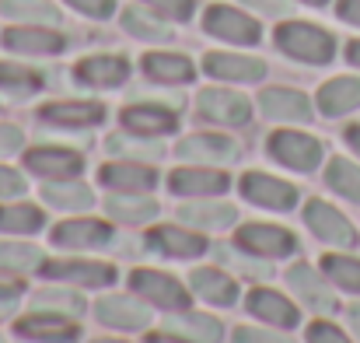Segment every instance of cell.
Instances as JSON below:
<instances>
[{
  "label": "cell",
  "instance_id": "cell-40",
  "mask_svg": "<svg viewBox=\"0 0 360 343\" xmlns=\"http://www.w3.org/2000/svg\"><path fill=\"white\" fill-rule=\"evenodd\" d=\"M150 7H158L161 14L175 18V21H186L193 14V0H147Z\"/></svg>",
  "mask_w": 360,
  "mask_h": 343
},
{
  "label": "cell",
  "instance_id": "cell-54",
  "mask_svg": "<svg viewBox=\"0 0 360 343\" xmlns=\"http://www.w3.org/2000/svg\"><path fill=\"white\" fill-rule=\"evenodd\" d=\"M98 343H112V340H98Z\"/></svg>",
  "mask_w": 360,
  "mask_h": 343
},
{
  "label": "cell",
  "instance_id": "cell-23",
  "mask_svg": "<svg viewBox=\"0 0 360 343\" xmlns=\"http://www.w3.org/2000/svg\"><path fill=\"white\" fill-rule=\"evenodd\" d=\"M122 123L133 133H168V130H175V116L168 109H158V106H133V109L122 113Z\"/></svg>",
  "mask_w": 360,
  "mask_h": 343
},
{
  "label": "cell",
  "instance_id": "cell-38",
  "mask_svg": "<svg viewBox=\"0 0 360 343\" xmlns=\"http://www.w3.org/2000/svg\"><path fill=\"white\" fill-rule=\"evenodd\" d=\"M182 326H186L200 343H217L221 340V323H214V319H207V316H186Z\"/></svg>",
  "mask_w": 360,
  "mask_h": 343
},
{
  "label": "cell",
  "instance_id": "cell-14",
  "mask_svg": "<svg viewBox=\"0 0 360 343\" xmlns=\"http://www.w3.org/2000/svg\"><path fill=\"white\" fill-rule=\"evenodd\" d=\"M4 46L18 49V53H56V49H63V39L46 28H11V32H4Z\"/></svg>",
  "mask_w": 360,
  "mask_h": 343
},
{
  "label": "cell",
  "instance_id": "cell-1",
  "mask_svg": "<svg viewBox=\"0 0 360 343\" xmlns=\"http://www.w3.org/2000/svg\"><path fill=\"white\" fill-rule=\"evenodd\" d=\"M276 46L304 63H329L336 53V42L329 32L315 28V25H301V21H287L276 28Z\"/></svg>",
  "mask_w": 360,
  "mask_h": 343
},
{
  "label": "cell",
  "instance_id": "cell-19",
  "mask_svg": "<svg viewBox=\"0 0 360 343\" xmlns=\"http://www.w3.org/2000/svg\"><path fill=\"white\" fill-rule=\"evenodd\" d=\"M150 245H154V249H161V252L182 256V259L200 256V252L207 249V242H203L200 235L182 231V228H158V231H150Z\"/></svg>",
  "mask_w": 360,
  "mask_h": 343
},
{
  "label": "cell",
  "instance_id": "cell-22",
  "mask_svg": "<svg viewBox=\"0 0 360 343\" xmlns=\"http://www.w3.org/2000/svg\"><path fill=\"white\" fill-rule=\"evenodd\" d=\"M18 333L28 337V340H49V343H60V340H70L74 337V326L60 316H28L18 323Z\"/></svg>",
  "mask_w": 360,
  "mask_h": 343
},
{
  "label": "cell",
  "instance_id": "cell-53",
  "mask_svg": "<svg viewBox=\"0 0 360 343\" xmlns=\"http://www.w3.org/2000/svg\"><path fill=\"white\" fill-rule=\"evenodd\" d=\"M308 4H326V0H308Z\"/></svg>",
  "mask_w": 360,
  "mask_h": 343
},
{
  "label": "cell",
  "instance_id": "cell-26",
  "mask_svg": "<svg viewBox=\"0 0 360 343\" xmlns=\"http://www.w3.org/2000/svg\"><path fill=\"white\" fill-rule=\"evenodd\" d=\"M42 116L49 123H63V126H88V123H98L105 113L95 102H56V106H46Z\"/></svg>",
  "mask_w": 360,
  "mask_h": 343
},
{
  "label": "cell",
  "instance_id": "cell-33",
  "mask_svg": "<svg viewBox=\"0 0 360 343\" xmlns=\"http://www.w3.org/2000/svg\"><path fill=\"white\" fill-rule=\"evenodd\" d=\"M109 211H112L116 218H122V221H140V218H154L158 204L147 200V197H133V200L116 197V200H109Z\"/></svg>",
  "mask_w": 360,
  "mask_h": 343
},
{
  "label": "cell",
  "instance_id": "cell-5",
  "mask_svg": "<svg viewBox=\"0 0 360 343\" xmlns=\"http://www.w3.org/2000/svg\"><path fill=\"white\" fill-rule=\"evenodd\" d=\"M241 193H245V200H252L259 207H273V211H287L297 200L294 186H287L273 175H259V172H248L241 179Z\"/></svg>",
  "mask_w": 360,
  "mask_h": 343
},
{
  "label": "cell",
  "instance_id": "cell-52",
  "mask_svg": "<svg viewBox=\"0 0 360 343\" xmlns=\"http://www.w3.org/2000/svg\"><path fill=\"white\" fill-rule=\"evenodd\" d=\"M350 323L357 326V333H360V308H354V312H350Z\"/></svg>",
  "mask_w": 360,
  "mask_h": 343
},
{
  "label": "cell",
  "instance_id": "cell-49",
  "mask_svg": "<svg viewBox=\"0 0 360 343\" xmlns=\"http://www.w3.org/2000/svg\"><path fill=\"white\" fill-rule=\"evenodd\" d=\"M248 4H255V7H262V11H269V14H276V11H280V4H276V0H248Z\"/></svg>",
  "mask_w": 360,
  "mask_h": 343
},
{
  "label": "cell",
  "instance_id": "cell-45",
  "mask_svg": "<svg viewBox=\"0 0 360 343\" xmlns=\"http://www.w3.org/2000/svg\"><path fill=\"white\" fill-rule=\"evenodd\" d=\"M340 18L350 25H360V0H340Z\"/></svg>",
  "mask_w": 360,
  "mask_h": 343
},
{
  "label": "cell",
  "instance_id": "cell-13",
  "mask_svg": "<svg viewBox=\"0 0 360 343\" xmlns=\"http://www.w3.org/2000/svg\"><path fill=\"white\" fill-rule=\"evenodd\" d=\"M28 168L39 172V175H77L81 172V158L70 154V151H56V147H39V151H28Z\"/></svg>",
  "mask_w": 360,
  "mask_h": 343
},
{
  "label": "cell",
  "instance_id": "cell-42",
  "mask_svg": "<svg viewBox=\"0 0 360 343\" xmlns=\"http://www.w3.org/2000/svg\"><path fill=\"white\" fill-rule=\"evenodd\" d=\"M77 11H84V14H91V18H105V14H112V7H116V0H70Z\"/></svg>",
  "mask_w": 360,
  "mask_h": 343
},
{
  "label": "cell",
  "instance_id": "cell-44",
  "mask_svg": "<svg viewBox=\"0 0 360 343\" xmlns=\"http://www.w3.org/2000/svg\"><path fill=\"white\" fill-rule=\"evenodd\" d=\"M235 343H290L283 337H273V333H259V330H238Z\"/></svg>",
  "mask_w": 360,
  "mask_h": 343
},
{
  "label": "cell",
  "instance_id": "cell-31",
  "mask_svg": "<svg viewBox=\"0 0 360 343\" xmlns=\"http://www.w3.org/2000/svg\"><path fill=\"white\" fill-rule=\"evenodd\" d=\"M0 228L4 231H39L42 214L35 207H0Z\"/></svg>",
  "mask_w": 360,
  "mask_h": 343
},
{
  "label": "cell",
  "instance_id": "cell-20",
  "mask_svg": "<svg viewBox=\"0 0 360 343\" xmlns=\"http://www.w3.org/2000/svg\"><path fill=\"white\" fill-rule=\"evenodd\" d=\"M98 319L109 326H120V330H143L147 326V312L129 298H105L98 305Z\"/></svg>",
  "mask_w": 360,
  "mask_h": 343
},
{
  "label": "cell",
  "instance_id": "cell-51",
  "mask_svg": "<svg viewBox=\"0 0 360 343\" xmlns=\"http://www.w3.org/2000/svg\"><path fill=\"white\" fill-rule=\"evenodd\" d=\"M147 343H182V340H175V337H150Z\"/></svg>",
  "mask_w": 360,
  "mask_h": 343
},
{
  "label": "cell",
  "instance_id": "cell-7",
  "mask_svg": "<svg viewBox=\"0 0 360 343\" xmlns=\"http://www.w3.org/2000/svg\"><path fill=\"white\" fill-rule=\"evenodd\" d=\"M200 116H207V119H214V123H228V126H241V123H248V102L235 95V92H221V88H210V92H203L200 95Z\"/></svg>",
  "mask_w": 360,
  "mask_h": 343
},
{
  "label": "cell",
  "instance_id": "cell-18",
  "mask_svg": "<svg viewBox=\"0 0 360 343\" xmlns=\"http://www.w3.org/2000/svg\"><path fill=\"white\" fill-rule=\"evenodd\" d=\"M207 70L214 77H228V81H255L262 77V63L248 60V56H224V53H210L207 56Z\"/></svg>",
  "mask_w": 360,
  "mask_h": 343
},
{
  "label": "cell",
  "instance_id": "cell-2",
  "mask_svg": "<svg viewBox=\"0 0 360 343\" xmlns=\"http://www.w3.org/2000/svg\"><path fill=\"white\" fill-rule=\"evenodd\" d=\"M269 154L276 161H283L287 168H297V172H311L319 161H322V144L315 137H304V133H273L269 140Z\"/></svg>",
  "mask_w": 360,
  "mask_h": 343
},
{
  "label": "cell",
  "instance_id": "cell-37",
  "mask_svg": "<svg viewBox=\"0 0 360 343\" xmlns=\"http://www.w3.org/2000/svg\"><path fill=\"white\" fill-rule=\"evenodd\" d=\"M4 14H11V18H39V21H56L60 18L49 4H28V0H7Z\"/></svg>",
  "mask_w": 360,
  "mask_h": 343
},
{
  "label": "cell",
  "instance_id": "cell-10",
  "mask_svg": "<svg viewBox=\"0 0 360 343\" xmlns=\"http://www.w3.org/2000/svg\"><path fill=\"white\" fill-rule=\"evenodd\" d=\"M168 182L182 197H214V193L228 189V175L224 172H210V168H182Z\"/></svg>",
  "mask_w": 360,
  "mask_h": 343
},
{
  "label": "cell",
  "instance_id": "cell-47",
  "mask_svg": "<svg viewBox=\"0 0 360 343\" xmlns=\"http://www.w3.org/2000/svg\"><path fill=\"white\" fill-rule=\"evenodd\" d=\"M18 291H21L18 280H0V298H11V294H18Z\"/></svg>",
  "mask_w": 360,
  "mask_h": 343
},
{
  "label": "cell",
  "instance_id": "cell-6",
  "mask_svg": "<svg viewBox=\"0 0 360 343\" xmlns=\"http://www.w3.org/2000/svg\"><path fill=\"white\" fill-rule=\"evenodd\" d=\"M207 32L217 35V39H228V42H259V25L252 18H245L241 11L231 7H210L207 11Z\"/></svg>",
  "mask_w": 360,
  "mask_h": 343
},
{
  "label": "cell",
  "instance_id": "cell-34",
  "mask_svg": "<svg viewBox=\"0 0 360 343\" xmlns=\"http://www.w3.org/2000/svg\"><path fill=\"white\" fill-rule=\"evenodd\" d=\"M122 25H126L133 35H140V39H168V28L158 25L150 14H143V11H136V7L122 14Z\"/></svg>",
  "mask_w": 360,
  "mask_h": 343
},
{
  "label": "cell",
  "instance_id": "cell-15",
  "mask_svg": "<svg viewBox=\"0 0 360 343\" xmlns=\"http://www.w3.org/2000/svg\"><path fill=\"white\" fill-rule=\"evenodd\" d=\"M248 308H252V316H259L273 326H294L297 323V308L290 301H283L280 294H273V291H252Z\"/></svg>",
  "mask_w": 360,
  "mask_h": 343
},
{
  "label": "cell",
  "instance_id": "cell-16",
  "mask_svg": "<svg viewBox=\"0 0 360 343\" xmlns=\"http://www.w3.org/2000/svg\"><path fill=\"white\" fill-rule=\"evenodd\" d=\"M53 238L63 242V245H74V249H84V245L98 249V245H105L112 238V231L102 221H70V225H60L53 231Z\"/></svg>",
  "mask_w": 360,
  "mask_h": 343
},
{
  "label": "cell",
  "instance_id": "cell-50",
  "mask_svg": "<svg viewBox=\"0 0 360 343\" xmlns=\"http://www.w3.org/2000/svg\"><path fill=\"white\" fill-rule=\"evenodd\" d=\"M347 56H350V63L360 67V42H350V46H347Z\"/></svg>",
  "mask_w": 360,
  "mask_h": 343
},
{
  "label": "cell",
  "instance_id": "cell-8",
  "mask_svg": "<svg viewBox=\"0 0 360 343\" xmlns=\"http://www.w3.org/2000/svg\"><path fill=\"white\" fill-rule=\"evenodd\" d=\"M46 277L56 280H74V284H88V287H102L116 280V270L105 263H77V259H63V263H46Z\"/></svg>",
  "mask_w": 360,
  "mask_h": 343
},
{
  "label": "cell",
  "instance_id": "cell-28",
  "mask_svg": "<svg viewBox=\"0 0 360 343\" xmlns=\"http://www.w3.org/2000/svg\"><path fill=\"white\" fill-rule=\"evenodd\" d=\"M182 158H200V161H224L231 158V144L224 137H189L179 144Z\"/></svg>",
  "mask_w": 360,
  "mask_h": 343
},
{
  "label": "cell",
  "instance_id": "cell-30",
  "mask_svg": "<svg viewBox=\"0 0 360 343\" xmlns=\"http://www.w3.org/2000/svg\"><path fill=\"white\" fill-rule=\"evenodd\" d=\"M322 266H326V273H329L340 287L360 294V259H350V256H326Z\"/></svg>",
  "mask_w": 360,
  "mask_h": 343
},
{
  "label": "cell",
  "instance_id": "cell-21",
  "mask_svg": "<svg viewBox=\"0 0 360 343\" xmlns=\"http://www.w3.org/2000/svg\"><path fill=\"white\" fill-rule=\"evenodd\" d=\"M102 182L112 189H126V193H143L154 186V168L143 165H109L102 168Z\"/></svg>",
  "mask_w": 360,
  "mask_h": 343
},
{
  "label": "cell",
  "instance_id": "cell-48",
  "mask_svg": "<svg viewBox=\"0 0 360 343\" xmlns=\"http://www.w3.org/2000/svg\"><path fill=\"white\" fill-rule=\"evenodd\" d=\"M347 144L360 154V126H350V130H347Z\"/></svg>",
  "mask_w": 360,
  "mask_h": 343
},
{
  "label": "cell",
  "instance_id": "cell-11",
  "mask_svg": "<svg viewBox=\"0 0 360 343\" xmlns=\"http://www.w3.org/2000/svg\"><path fill=\"white\" fill-rule=\"evenodd\" d=\"M259 106H262V113L269 116V119H308L311 116L308 99L301 92H290V88H269V92H262Z\"/></svg>",
  "mask_w": 360,
  "mask_h": 343
},
{
  "label": "cell",
  "instance_id": "cell-39",
  "mask_svg": "<svg viewBox=\"0 0 360 343\" xmlns=\"http://www.w3.org/2000/svg\"><path fill=\"white\" fill-rule=\"evenodd\" d=\"M0 85H11V88H39V74L25 70V67H14V63H0Z\"/></svg>",
  "mask_w": 360,
  "mask_h": 343
},
{
  "label": "cell",
  "instance_id": "cell-24",
  "mask_svg": "<svg viewBox=\"0 0 360 343\" xmlns=\"http://www.w3.org/2000/svg\"><path fill=\"white\" fill-rule=\"evenodd\" d=\"M143 70L154 81H172V85H182L193 77V63L186 56H172V53H150L143 60Z\"/></svg>",
  "mask_w": 360,
  "mask_h": 343
},
{
  "label": "cell",
  "instance_id": "cell-3",
  "mask_svg": "<svg viewBox=\"0 0 360 343\" xmlns=\"http://www.w3.org/2000/svg\"><path fill=\"white\" fill-rule=\"evenodd\" d=\"M133 291H140L147 301H154V305H161V308H175V312H182V308H189V294L172 280V277H165V273H154V270H136L133 273Z\"/></svg>",
  "mask_w": 360,
  "mask_h": 343
},
{
  "label": "cell",
  "instance_id": "cell-41",
  "mask_svg": "<svg viewBox=\"0 0 360 343\" xmlns=\"http://www.w3.org/2000/svg\"><path fill=\"white\" fill-rule=\"evenodd\" d=\"M308 343H350L336 326H329V323H315L311 330H308Z\"/></svg>",
  "mask_w": 360,
  "mask_h": 343
},
{
  "label": "cell",
  "instance_id": "cell-36",
  "mask_svg": "<svg viewBox=\"0 0 360 343\" xmlns=\"http://www.w3.org/2000/svg\"><path fill=\"white\" fill-rule=\"evenodd\" d=\"M42 259H39V252L32 249V245H0V266L4 270H32V266H39Z\"/></svg>",
  "mask_w": 360,
  "mask_h": 343
},
{
  "label": "cell",
  "instance_id": "cell-29",
  "mask_svg": "<svg viewBox=\"0 0 360 343\" xmlns=\"http://www.w3.org/2000/svg\"><path fill=\"white\" fill-rule=\"evenodd\" d=\"M326 179H329V186H333L336 193H343L347 200L360 204V168H357V165H350V161L336 158V161L329 165Z\"/></svg>",
  "mask_w": 360,
  "mask_h": 343
},
{
  "label": "cell",
  "instance_id": "cell-32",
  "mask_svg": "<svg viewBox=\"0 0 360 343\" xmlns=\"http://www.w3.org/2000/svg\"><path fill=\"white\" fill-rule=\"evenodd\" d=\"M46 200L53 207H63V211H81L91 204V193L84 186H49L46 189Z\"/></svg>",
  "mask_w": 360,
  "mask_h": 343
},
{
  "label": "cell",
  "instance_id": "cell-35",
  "mask_svg": "<svg viewBox=\"0 0 360 343\" xmlns=\"http://www.w3.org/2000/svg\"><path fill=\"white\" fill-rule=\"evenodd\" d=\"M182 218H189L193 225H203V228H224L235 221V211L231 207H186Z\"/></svg>",
  "mask_w": 360,
  "mask_h": 343
},
{
  "label": "cell",
  "instance_id": "cell-25",
  "mask_svg": "<svg viewBox=\"0 0 360 343\" xmlns=\"http://www.w3.org/2000/svg\"><path fill=\"white\" fill-rule=\"evenodd\" d=\"M290 284H294V291H297L301 298H308L311 308H319V312H333V308H336L333 294L326 291V284H322L308 266H294V270H290Z\"/></svg>",
  "mask_w": 360,
  "mask_h": 343
},
{
  "label": "cell",
  "instance_id": "cell-46",
  "mask_svg": "<svg viewBox=\"0 0 360 343\" xmlns=\"http://www.w3.org/2000/svg\"><path fill=\"white\" fill-rule=\"evenodd\" d=\"M18 144H21L18 130H0V151H14Z\"/></svg>",
  "mask_w": 360,
  "mask_h": 343
},
{
  "label": "cell",
  "instance_id": "cell-43",
  "mask_svg": "<svg viewBox=\"0 0 360 343\" xmlns=\"http://www.w3.org/2000/svg\"><path fill=\"white\" fill-rule=\"evenodd\" d=\"M21 189H25V186H21V175L0 165V197H18Z\"/></svg>",
  "mask_w": 360,
  "mask_h": 343
},
{
  "label": "cell",
  "instance_id": "cell-12",
  "mask_svg": "<svg viewBox=\"0 0 360 343\" xmlns=\"http://www.w3.org/2000/svg\"><path fill=\"white\" fill-rule=\"evenodd\" d=\"M360 106V81L357 77H336L319 92V109L326 116H343Z\"/></svg>",
  "mask_w": 360,
  "mask_h": 343
},
{
  "label": "cell",
  "instance_id": "cell-9",
  "mask_svg": "<svg viewBox=\"0 0 360 343\" xmlns=\"http://www.w3.org/2000/svg\"><path fill=\"white\" fill-rule=\"evenodd\" d=\"M238 242L245 249L259 252V256H287V252H294V235L283 228H269V225H248V228H241Z\"/></svg>",
  "mask_w": 360,
  "mask_h": 343
},
{
  "label": "cell",
  "instance_id": "cell-27",
  "mask_svg": "<svg viewBox=\"0 0 360 343\" xmlns=\"http://www.w3.org/2000/svg\"><path fill=\"white\" fill-rule=\"evenodd\" d=\"M193 287L207 298V301H214V305H231L235 301V284L224 277V273H217V270H196L193 273Z\"/></svg>",
  "mask_w": 360,
  "mask_h": 343
},
{
  "label": "cell",
  "instance_id": "cell-4",
  "mask_svg": "<svg viewBox=\"0 0 360 343\" xmlns=\"http://www.w3.org/2000/svg\"><path fill=\"white\" fill-rule=\"evenodd\" d=\"M304 221L319 238H326L333 245H357V231L350 228V221L340 211H333L329 204H322V200H311L304 207Z\"/></svg>",
  "mask_w": 360,
  "mask_h": 343
},
{
  "label": "cell",
  "instance_id": "cell-17",
  "mask_svg": "<svg viewBox=\"0 0 360 343\" xmlns=\"http://www.w3.org/2000/svg\"><path fill=\"white\" fill-rule=\"evenodd\" d=\"M77 77L88 81V85H98V88H112L126 81V60L120 56H91L84 63H77Z\"/></svg>",
  "mask_w": 360,
  "mask_h": 343
}]
</instances>
